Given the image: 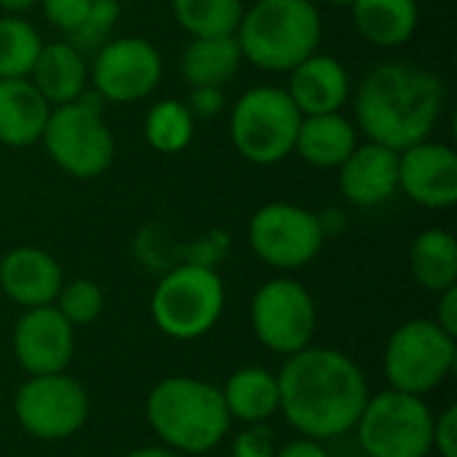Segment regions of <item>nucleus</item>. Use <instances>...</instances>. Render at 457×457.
I'll return each instance as SVG.
<instances>
[{"label": "nucleus", "instance_id": "nucleus-1", "mask_svg": "<svg viewBox=\"0 0 457 457\" xmlns=\"http://www.w3.org/2000/svg\"><path fill=\"white\" fill-rule=\"evenodd\" d=\"M278 378V412L305 439L327 442L353 431L370 386L361 367L335 348H303L287 356Z\"/></svg>", "mask_w": 457, "mask_h": 457}, {"label": "nucleus", "instance_id": "nucleus-2", "mask_svg": "<svg viewBox=\"0 0 457 457\" xmlns=\"http://www.w3.org/2000/svg\"><path fill=\"white\" fill-rule=\"evenodd\" d=\"M447 88L436 72L412 62H383L356 88V126L370 142L396 153L428 139L445 110Z\"/></svg>", "mask_w": 457, "mask_h": 457}, {"label": "nucleus", "instance_id": "nucleus-3", "mask_svg": "<svg viewBox=\"0 0 457 457\" xmlns=\"http://www.w3.org/2000/svg\"><path fill=\"white\" fill-rule=\"evenodd\" d=\"M145 418L163 447L179 455H204L230 431L222 391L206 380L174 375L163 378L145 402Z\"/></svg>", "mask_w": 457, "mask_h": 457}, {"label": "nucleus", "instance_id": "nucleus-4", "mask_svg": "<svg viewBox=\"0 0 457 457\" xmlns=\"http://www.w3.org/2000/svg\"><path fill=\"white\" fill-rule=\"evenodd\" d=\"M249 64L265 72H289L316 54L321 13L313 0H254L236 29Z\"/></svg>", "mask_w": 457, "mask_h": 457}, {"label": "nucleus", "instance_id": "nucleus-5", "mask_svg": "<svg viewBox=\"0 0 457 457\" xmlns=\"http://www.w3.org/2000/svg\"><path fill=\"white\" fill-rule=\"evenodd\" d=\"M225 311V284L220 273L201 262H182L171 268L150 297V316L155 327L179 343L209 335Z\"/></svg>", "mask_w": 457, "mask_h": 457}, {"label": "nucleus", "instance_id": "nucleus-6", "mask_svg": "<svg viewBox=\"0 0 457 457\" xmlns=\"http://www.w3.org/2000/svg\"><path fill=\"white\" fill-rule=\"evenodd\" d=\"M361 453L370 457H428L434 453V412L423 396L380 391L367 399L356 426Z\"/></svg>", "mask_w": 457, "mask_h": 457}, {"label": "nucleus", "instance_id": "nucleus-7", "mask_svg": "<svg viewBox=\"0 0 457 457\" xmlns=\"http://www.w3.org/2000/svg\"><path fill=\"white\" fill-rule=\"evenodd\" d=\"M300 120L303 115L287 88L254 86L230 110V139L249 163L273 166L295 153Z\"/></svg>", "mask_w": 457, "mask_h": 457}, {"label": "nucleus", "instance_id": "nucleus-8", "mask_svg": "<svg viewBox=\"0 0 457 457\" xmlns=\"http://www.w3.org/2000/svg\"><path fill=\"white\" fill-rule=\"evenodd\" d=\"M457 361L455 337L434 319H412L394 329L383 353V372L394 391L426 396L445 386Z\"/></svg>", "mask_w": 457, "mask_h": 457}, {"label": "nucleus", "instance_id": "nucleus-9", "mask_svg": "<svg viewBox=\"0 0 457 457\" xmlns=\"http://www.w3.org/2000/svg\"><path fill=\"white\" fill-rule=\"evenodd\" d=\"M40 142L48 158L75 179L102 177L115 161V137L102 110L80 99L51 107Z\"/></svg>", "mask_w": 457, "mask_h": 457}, {"label": "nucleus", "instance_id": "nucleus-10", "mask_svg": "<svg viewBox=\"0 0 457 457\" xmlns=\"http://www.w3.org/2000/svg\"><path fill=\"white\" fill-rule=\"evenodd\" d=\"M88 410L91 402L86 388L67 372L29 375L13 396L19 426L40 442L70 439L83 428Z\"/></svg>", "mask_w": 457, "mask_h": 457}, {"label": "nucleus", "instance_id": "nucleus-11", "mask_svg": "<svg viewBox=\"0 0 457 457\" xmlns=\"http://www.w3.org/2000/svg\"><path fill=\"white\" fill-rule=\"evenodd\" d=\"M246 236L252 252L278 270L305 268L319 257L327 238L316 212L287 201L260 206L249 220Z\"/></svg>", "mask_w": 457, "mask_h": 457}, {"label": "nucleus", "instance_id": "nucleus-12", "mask_svg": "<svg viewBox=\"0 0 457 457\" xmlns=\"http://www.w3.org/2000/svg\"><path fill=\"white\" fill-rule=\"evenodd\" d=\"M254 337L273 353L292 356L311 345L316 332V303L295 278H270L252 297Z\"/></svg>", "mask_w": 457, "mask_h": 457}, {"label": "nucleus", "instance_id": "nucleus-13", "mask_svg": "<svg viewBox=\"0 0 457 457\" xmlns=\"http://www.w3.org/2000/svg\"><path fill=\"white\" fill-rule=\"evenodd\" d=\"M163 78V59L147 37H110L94 56L91 83L104 102L129 104L150 96Z\"/></svg>", "mask_w": 457, "mask_h": 457}, {"label": "nucleus", "instance_id": "nucleus-14", "mask_svg": "<svg viewBox=\"0 0 457 457\" xmlns=\"http://www.w3.org/2000/svg\"><path fill=\"white\" fill-rule=\"evenodd\" d=\"M75 353V327L56 305L24 308L13 327V356L27 375L64 372Z\"/></svg>", "mask_w": 457, "mask_h": 457}, {"label": "nucleus", "instance_id": "nucleus-15", "mask_svg": "<svg viewBox=\"0 0 457 457\" xmlns=\"http://www.w3.org/2000/svg\"><path fill=\"white\" fill-rule=\"evenodd\" d=\"M399 190L426 209H450L457 201L455 150L445 142L431 139L402 150Z\"/></svg>", "mask_w": 457, "mask_h": 457}, {"label": "nucleus", "instance_id": "nucleus-16", "mask_svg": "<svg viewBox=\"0 0 457 457\" xmlns=\"http://www.w3.org/2000/svg\"><path fill=\"white\" fill-rule=\"evenodd\" d=\"M337 185L353 206L386 204L399 190V153L378 142L356 145L337 169Z\"/></svg>", "mask_w": 457, "mask_h": 457}, {"label": "nucleus", "instance_id": "nucleus-17", "mask_svg": "<svg viewBox=\"0 0 457 457\" xmlns=\"http://www.w3.org/2000/svg\"><path fill=\"white\" fill-rule=\"evenodd\" d=\"M62 284L56 257L40 246H16L0 260V289L21 308L54 305Z\"/></svg>", "mask_w": 457, "mask_h": 457}, {"label": "nucleus", "instance_id": "nucleus-18", "mask_svg": "<svg viewBox=\"0 0 457 457\" xmlns=\"http://www.w3.org/2000/svg\"><path fill=\"white\" fill-rule=\"evenodd\" d=\"M289 99L300 115L340 112L351 96V78L340 59L327 54H311L289 70Z\"/></svg>", "mask_w": 457, "mask_h": 457}, {"label": "nucleus", "instance_id": "nucleus-19", "mask_svg": "<svg viewBox=\"0 0 457 457\" xmlns=\"http://www.w3.org/2000/svg\"><path fill=\"white\" fill-rule=\"evenodd\" d=\"M51 104L29 78H0V142L8 147H29L40 142Z\"/></svg>", "mask_w": 457, "mask_h": 457}, {"label": "nucleus", "instance_id": "nucleus-20", "mask_svg": "<svg viewBox=\"0 0 457 457\" xmlns=\"http://www.w3.org/2000/svg\"><path fill=\"white\" fill-rule=\"evenodd\" d=\"M29 80L51 107L70 104L80 99V94L88 86L86 56L67 40L48 43V46L43 43L37 62L29 72Z\"/></svg>", "mask_w": 457, "mask_h": 457}, {"label": "nucleus", "instance_id": "nucleus-21", "mask_svg": "<svg viewBox=\"0 0 457 457\" xmlns=\"http://www.w3.org/2000/svg\"><path fill=\"white\" fill-rule=\"evenodd\" d=\"M356 150V126L340 112L303 115L295 153L316 169H340Z\"/></svg>", "mask_w": 457, "mask_h": 457}, {"label": "nucleus", "instance_id": "nucleus-22", "mask_svg": "<svg viewBox=\"0 0 457 457\" xmlns=\"http://www.w3.org/2000/svg\"><path fill=\"white\" fill-rule=\"evenodd\" d=\"M220 391L230 420L244 426L268 423L278 412V378L265 367L236 370Z\"/></svg>", "mask_w": 457, "mask_h": 457}, {"label": "nucleus", "instance_id": "nucleus-23", "mask_svg": "<svg viewBox=\"0 0 457 457\" xmlns=\"http://www.w3.org/2000/svg\"><path fill=\"white\" fill-rule=\"evenodd\" d=\"M351 13L361 37L380 48L404 46L420 19L418 0H353Z\"/></svg>", "mask_w": 457, "mask_h": 457}, {"label": "nucleus", "instance_id": "nucleus-24", "mask_svg": "<svg viewBox=\"0 0 457 457\" xmlns=\"http://www.w3.org/2000/svg\"><path fill=\"white\" fill-rule=\"evenodd\" d=\"M244 62L241 46L236 35H220V37H193L187 48L182 51V75L195 86H214L222 88L230 83Z\"/></svg>", "mask_w": 457, "mask_h": 457}, {"label": "nucleus", "instance_id": "nucleus-25", "mask_svg": "<svg viewBox=\"0 0 457 457\" xmlns=\"http://www.w3.org/2000/svg\"><path fill=\"white\" fill-rule=\"evenodd\" d=\"M412 278L426 292H445L457 284V241L450 230L428 228L410 246Z\"/></svg>", "mask_w": 457, "mask_h": 457}, {"label": "nucleus", "instance_id": "nucleus-26", "mask_svg": "<svg viewBox=\"0 0 457 457\" xmlns=\"http://www.w3.org/2000/svg\"><path fill=\"white\" fill-rule=\"evenodd\" d=\"M177 24L190 37H220L236 35L244 3L241 0H171Z\"/></svg>", "mask_w": 457, "mask_h": 457}, {"label": "nucleus", "instance_id": "nucleus-27", "mask_svg": "<svg viewBox=\"0 0 457 457\" xmlns=\"http://www.w3.org/2000/svg\"><path fill=\"white\" fill-rule=\"evenodd\" d=\"M195 118L179 99H161L145 115V139L163 155L182 153L193 142Z\"/></svg>", "mask_w": 457, "mask_h": 457}, {"label": "nucleus", "instance_id": "nucleus-28", "mask_svg": "<svg viewBox=\"0 0 457 457\" xmlns=\"http://www.w3.org/2000/svg\"><path fill=\"white\" fill-rule=\"evenodd\" d=\"M43 40L21 16H0V78H29Z\"/></svg>", "mask_w": 457, "mask_h": 457}, {"label": "nucleus", "instance_id": "nucleus-29", "mask_svg": "<svg viewBox=\"0 0 457 457\" xmlns=\"http://www.w3.org/2000/svg\"><path fill=\"white\" fill-rule=\"evenodd\" d=\"M54 305L72 327H83L102 316L104 295H102L99 284H94L88 278H75L70 284H62Z\"/></svg>", "mask_w": 457, "mask_h": 457}, {"label": "nucleus", "instance_id": "nucleus-30", "mask_svg": "<svg viewBox=\"0 0 457 457\" xmlns=\"http://www.w3.org/2000/svg\"><path fill=\"white\" fill-rule=\"evenodd\" d=\"M120 16V0H91V8H88V16L83 19V24L70 35L67 43H72L80 54L83 51H99L107 40H110V32L115 27Z\"/></svg>", "mask_w": 457, "mask_h": 457}, {"label": "nucleus", "instance_id": "nucleus-31", "mask_svg": "<svg viewBox=\"0 0 457 457\" xmlns=\"http://www.w3.org/2000/svg\"><path fill=\"white\" fill-rule=\"evenodd\" d=\"M276 439L268 423L244 426L230 445V457H276Z\"/></svg>", "mask_w": 457, "mask_h": 457}, {"label": "nucleus", "instance_id": "nucleus-32", "mask_svg": "<svg viewBox=\"0 0 457 457\" xmlns=\"http://www.w3.org/2000/svg\"><path fill=\"white\" fill-rule=\"evenodd\" d=\"M37 3L43 5L46 19L64 32L78 29L91 8V0H37Z\"/></svg>", "mask_w": 457, "mask_h": 457}, {"label": "nucleus", "instance_id": "nucleus-33", "mask_svg": "<svg viewBox=\"0 0 457 457\" xmlns=\"http://www.w3.org/2000/svg\"><path fill=\"white\" fill-rule=\"evenodd\" d=\"M434 450L439 457H457V407L450 404L434 415Z\"/></svg>", "mask_w": 457, "mask_h": 457}, {"label": "nucleus", "instance_id": "nucleus-34", "mask_svg": "<svg viewBox=\"0 0 457 457\" xmlns=\"http://www.w3.org/2000/svg\"><path fill=\"white\" fill-rule=\"evenodd\" d=\"M185 104H187L193 118L209 120V118L222 112L225 94H222V88H214V86H195V88H190V96H187Z\"/></svg>", "mask_w": 457, "mask_h": 457}, {"label": "nucleus", "instance_id": "nucleus-35", "mask_svg": "<svg viewBox=\"0 0 457 457\" xmlns=\"http://www.w3.org/2000/svg\"><path fill=\"white\" fill-rule=\"evenodd\" d=\"M434 321H436L447 335L457 337V284L455 287H450V289H445V292H439Z\"/></svg>", "mask_w": 457, "mask_h": 457}, {"label": "nucleus", "instance_id": "nucleus-36", "mask_svg": "<svg viewBox=\"0 0 457 457\" xmlns=\"http://www.w3.org/2000/svg\"><path fill=\"white\" fill-rule=\"evenodd\" d=\"M276 457H332L329 450L316 442V439H295V442H287L284 447L276 450Z\"/></svg>", "mask_w": 457, "mask_h": 457}, {"label": "nucleus", "instance_id": "nucleus-37", "mask_svg": "<svg viewBox=\"0 0 457 457\" xmlns=\"http://www.w3.org/2000/svg\"><path fill=\"white\" fill-rule=\"evenodd\" d=\"M126 457H185L179 455V453H174V450H169V447H139V450H131Z\"/></svg>", "mask_w": 457, "mask_h": 457}, {"label": "nucleus", "instance_id": "nucleus-38", "mask_svg": "<svg viewBox=\"0 0 457 457\" xmlns=\"http://www.w3.org/2000/svg\"><path fill=\"white\" fill-rule=\"evenodd\" d=\"M37 0H0V8L8 11L11 16H21L24 11H29Z\"/></svg>", "mask_w": 457, "mask_h": 457}, {"label": "nucleus", "instance_id": "nucleus-39", "mask_svg": "<svg viewBox=\"0 0 457 457\" xmlns=\"http://www.w3.org/2000/svg\"><path fill=\"white\" fill-rule=\"evenodd\" d=\"M332 5H337V8H351L353 5V0H329Z\"/></svg>", "mask_w": 457, "mask_h": 457}, {"label": "nucleus", "instance_id": "nucleus-40", "mask_svg": "<svg viewBox=\"0 0 457 457\" xmlns=\"http://www.w3.org/2000/svg\"><path fill=\"white\" fill-rule=\"evenodd\" d=\"M351 457H370V455H364V453H359V455H351Z\"/></svg>", "mask_w": 457, "mask_h": 457}]
</instances>
